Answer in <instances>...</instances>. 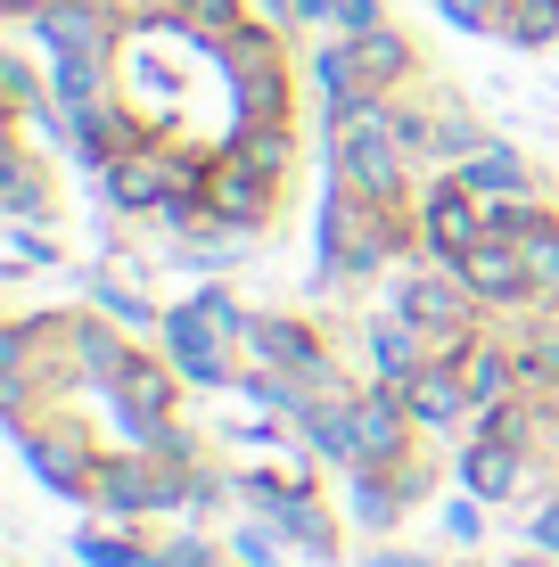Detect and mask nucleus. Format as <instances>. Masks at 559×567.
Masks as SVG:
<instances>
[{
	"label": "nucleus",
	"mask_w": 559,
	"mask_h": 567,
	"mask_svg": "<svg viewBox=\"0 0 559 567\" xmlns=\"http://www.w3.org/2000/svg\"><path fill=\"white\" fill-rule=\"evenodd\" d=\"M371 567H420V559H403V551H379V559H371Z\"/></svg>",
	"instance_id": "obj_14"
},
{
	"label": "nucleus",
	"mask_w": 559,
	"mask_h": 567,
	"mask_svg": "<svg viewBox=\"0 0 559 567\" xmlns=\"http://www.w3.org/2000/svg\"><path fill=\"white\" fill-rule=\"evenodd\" d=\"M354 66L362 74H403V42H395V33H362V42H354Z\"/></svg>",
	"instance_id": "obj_9"
},
{
	"label": "nucleus",
	"mask_w": 559,
	"mask_h": 567,
	"mask_svg": "<svg viewBox=\"0 0 559 567\" xmlns=\"http://www.w3.org/2000/svg\"><path fill=\"white\" fill-rule=\"evenodd\" d=\"M91 502H100V511H141V502H157V485L141 477V461H107L100 477H91Z\"/></svg>",
	"instance_id": "obj_6"
},
{
	"label": "nucleus",
	"mask_w": 559,
	"mask_h": 567,
	"mask_svg": "<svg viewBox=\"0 0 559 567\" xmlns=\"http://www.w3.org/2000/svg\"><path fill=\"white\" fill-rule=\"evenodd\" d=\"M371 354H379V370H387V379H412V370H420V338H412L403 321H387V329L371 338Z\"/></svg>",
	"instance_id": "obj_8"
},
{
	"label": "nucleus",
	"mask_w": 559,
	"mask_h": 567,
	"mask_svg": "<svg viewBox=\"0 0 559 567\" xmlns=\"http://www.w3.org/2000/svg\"><path fill=\"white\" fill-rule=\"evenodd\" d=\"M460 288H469V280H412V288H403V321L460 329Z\"/></svg>",
	"instance_id": "obj_5"
},
{
	"label": "nucleus",
	"mask_w": 559,
	"mask_h": 567,
	"mask_svg": "<svg viewBox=\"0 0 559 567\" xmlns=\"http://www.w3.org/2000/svg\"><path fill=\"white\" fill-rule=\"evenodd\" d=\"M403 403H412V420H436V427H445V420H460V403H477V395H469V379H460V370L436 362V370H412V379H403Z\"/></svg>",
	"instance_id": "obj_3"
},
{
	"label": "nucleus",
	"mask_w": 559,
	"mask_h": 567,
	"mask_svg": "<svg viewBox=\"0 0 559 567\" xmlns=\"http://www.w3.org/2000/svg\"><path fill=\"white\" fill-rule=\"evenodd\" d=\"M428 239H436V256L445 264H460L477 247V206H469V182L460 189H436L428 198Z\"/></svg>",
	"instance_id": "obj_4"
},
{
	"label": "nucleus",
	"mask_w": 559,
	"mask_h": 567,
	"mask_svg": "<svg viewBox=\"0 0 559 567\" xmlns=\"http://www.w3.org/2000/svg\"><path fill=\"white\" fill-rule=\"evenodd\" d=\"M403 412H412V403H403L395 386L354 395V468H379V461L403 453Z\"/></svg>",
	"instance_id": "obj_1"
},
{
	"label": "nucleus",
	"mask_w": 559,
	"mask_h": 567,
	"mask_svg": "<svg viewBox=\"0 0 559 567\" xmlns=\"http://www.w3.org/2000/svg\"><path fill=\"white\" fill-rule=\"evenodd\" d=\"M362 518H395V494H387V485H362Z\"/></svg>",
	"instance_id": "obj_12"
},
{
	"label": "nucleus",
	"mask_w": 559,
	"mask_h": 567,
	"mask_svg": "<svg viewBox=\"0 0 559 567\" xmlns=\"http://www.w3.org/2000/svg\"><path fill=\"white\" fill-rule=\"evenodd\" d=\"M518 567H527V559H518Z\"/></svg>",
	"instance_id": "obj_15"
},
{
	"label": "nucleus",
	"mask_w": 559,
	"mask_h": 567,
	"mask_svg": "<svg viewBox=\"0 0 559 567\" xmlns=\"http://www.w3.org/2000/svg\"><path fill=\"white\" fill-rule=\"evenodd\" d=\"M535 543H544V551H559V502H551L544 518H535Z\"/></svg>",
	"instance_id": "obj_13"
},
{
	"label": "nucleus",
	"mask_w": 559,
	"mask_h": 567,
	"mask_svg": "<svg viewBox=\"0 0 559 567\" xmlns=\"http://www.w3.org/2000/svg\"><path fill=\"white\" fill-rule=\"evenodd\" d=\"M453 271L477 288V297H503V305H510V297H527V256H518V247H503V239H477Z\"/></svg>",
	"instance_id": "obj_2"
},
{
	"label": "nucleus",
	"mask_w": 559,
	"mask_h": 567,
	"mask_svg": "<svg viewBox=\"0 0 559 567\" xmlns=\"http://www.w3.org/2000/svg\"><path fill=\"white\" fill-rule=\"evenodd\" d=\"M503 386H510V362H503V354H477V362H469V395H477V403H503Z\"/></svg>",
	"instance_id": "obj_10"
},
{
	"label": "nucleus",
	"mask_w": 559,
	"mask_h": 567,
	"mask_svg": "<svg viewBox=\"0 0 559 567\" xmlns=\"http://www.w3.org/2000/svg\"><path fill=\"white\" fill-rule=\"evenodd\" d=\"M313 17H338L345 33H371V17H379V0H304Z\"/></svg>",
	"instance_id": "obj_11"
},
{
	"label": "nucleus",
	"mask_w": 559,
	"mask_h": 567,
	"mask_svg": "<svg viewBox=\"0 0 559 567\" xmlns=\"http://www.w3.org/2000/svg\"><path fill=\"white\" fill-rule=\"evenodd\" d=\"M469 485H477L486 502H494V494H510V485H518V468H510V444H494V436L477 444V453H469Z\"/></svg>",
	"instance_id": "obj_7"
}]
</instances>
